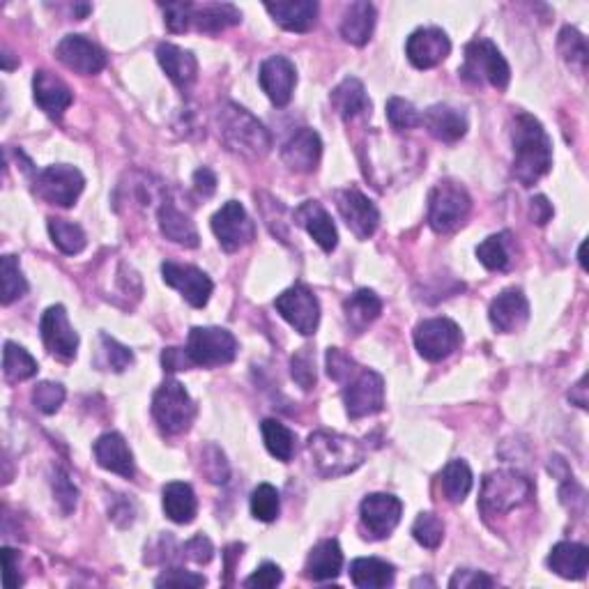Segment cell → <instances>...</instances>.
<instances>
[{"label": "cell", "mask_w": 589, "mask_h": 589, "mask_svg": "<svg viewBox=\"0 0 589 589\" xmlns=\"http://www.w3.org/2000/svg\"><path fill=\"white\" fill-rule=\"evenodd\" d=\"M514 141V178L523 187H532L553 166V143L541 122L530 113H516L511 125Z\"/></svg>", "instance_id": "cell-1"}, {"label": "cell", "mask_w": 589, "mask_h": 589, "mask_svg": "<svg viewBox=\"0 0 589 589\" xmlns=\"http://www.w3.org/2000/svg\"><path fill=\"white\" fill-rule=\"evenodd\" d=\"M219 136L235 155L260 159L272 148V136L263 122H258L247 109L237 104H224L219 111Z\"/></svg>", "instance_id": "cell-2"}, {"label": "cell", "mask_w": 589, "mask_h": 589, "mask_svg": "<svg viewBox=\"0 0 589 589\" xmlns=\"http://www.w3.org/2000/svg\"><path fill=\"white\" fill-rule=\"evenodd\" d=\"M309 454L313 468L325 479H336L355 472L366 458L364 447L357 440L330 431H316L311 435Z\"/></svg>", "instance_id": "cell-3"}, {"label": "cell", "mask_w": 589, "mask_h": 589, "mask_svg": "<svg viewBox=\"0 0 589 589\" xmlns=\"http://www.w3.org/2000/svg\"><path fill=\"white\" fill-rule=\"evenodd\" d=\"M534 497V484L518 470L491 472L481 484L479 509L484 516H504Z\"/></svg>", "instance_id": "cell-4"}, {"label": "cell", "mask_w": 589, "mask_h": 589, "mask_svg": "<svg viewBox=\"0 0 589 589\" xmlns=\"http://www.w3.org/2000/svg\"><path fill=\"white\" fill-rule=\"evenodd\" d=\"M458 74L472 86L488 83L495 90H507L511 81L509 63L491 40H474L465 47V60Z\"/></svg>", "instance_id": "cell-5"}, {"label": "cell", "mask_w": 589, "mask_h": 589, "mask_svg": "<svg viewBox=\"0 0 589 589\" xmlns=\"http://www.w3.org/2000/svg\"><path fill=\"white\" fill-rule=\"evenodd\" d=\"M152 417L168 435L187 433L196 419V403L182 382L166 380L152 396Z\"/></svg>", "instance_id": "cell-6"}, {"label": "cell", "mask_w": 589, "mask_h": 589, "mask_svg": "<svg viewBox=\"0 0 589 589\" xmlns=\"http://www.w3.org/2000/svg\"><path fill=\"white\" fill-rule=\"evenodd\" d=\"M472 210V198L458 182L445 180L428 194V224L435 233H454Z\"/></svg>", "instance_id": "cell-7"}, {"label": "cell", "mask_w": 589, "mask_h": 589, "mask_svg": "<svg viewBox=\"0 0 589 589\" xmlns=\"http://www.w3.org/2000/svg\"><path fill=\"white\" fill-rule=\"evenodd\" d=\"M187 353L194 366L214 369V366L231 364L237 357V339L221 327H194L189 332Z\"/></svg>", "instance_id": "cell-8"}, {"label": "cell", "mask_w": 589, "mask_h": 589, "mask_svg": "<svg viewBox=\"0 0 589 589\" xmlns=\"http://www.w3.org/2000/svg\"><path fill=\"white\" fill-rule=\"evenodd\" d=\"M343 403L350 419H364L378 415L385 408V380L380 373L359 369L346 380L343 387Z\"/></svg>", "instance_id": "cell-9"}, {"label": "cell", "mask_w": 589, "mask_h": 589, "mask_svg": "<svg viewBox=\"0 0 589 589\" xmlns=\"http://www.w3.org/2000/svg\"><path fill=\"white\" fill-rule=\"evenodd\" d=\"M83 187H86V180H83L79 168L67 164L47 166L44 171L37 173L33 180L35 194L40 196L42 201L60 205V208H72V205L79 201Z\"/></svg>", "instance_id": "cell-10"}, {"label": "cell", "mask_w": 589, "mask_h": 589, "mask_svg": "<svg viewBox=\"0 0 589 589\" xmlns=\"http://www.w3.org/2000/svg\"><path fill=\"white\" fill-rule=\"evenodd\" d=\"M212 233L217 235L221 249L233 254L256 240V224L242 203L228 201L212 217Z\"/></svg>", "instance_id": "cell-11"}, {"label": "cell", "mask_w": 589, "mask_h": 589, "mask_svg": "<svg viewBox=\"0 0 589 589\" xmlns=\"http://www.w3.org/2000/svg\"><path fill=\"white\" fill-rule=\"evenodd\" d=\"M274 307L281 313V318L293 325L300 334H316L320 325V304L311 288L297 283V286L283 290L277 302H274Z\"/></svg>", "instance_id": "cell-12"}, {"label": "cell", "mask_w": 589, "mask_h": 589, "mask_svg": "<svg viewBox=\"0 0 589 589\" xmlns=\"http://www.w3.org/2000/svg\"><path fill=\"white\" fill-rule=\"evenodd\" d=\"M461 327L449 318L424 320L415 330V346L428 362H442L461 346Z\"/></svg>", "instance_id": "cell-13"}, {"label": "cell", "mask_w": 589, "mask_h": 589, "mask_svg": "<svg viewBox=\"0 0 589 589\" xmlns=\"http://www.w3.org/2000/svg\"><path fill=\"white\" fill-rule=\"evenodd\" d=\"M403 514V502L399 497L389 493H373L366 495L359 507V516H362L364 530L369 532L366 537L371 539H385L396 530V525L401 523Z\"/></svg>", "instance_id": "cell-14"}, {"label": "cell", "mask_w": 589, "mask_h": 589, "mask_svg": "<svg viewBox=\"0 0 589 589\" xmlns=\"http://www.w3.org/2000/svg\"><path fill=\"white\" fill-rule=\"evenodd\" d=\"M40 332L44 346H47L53 357L63 359V362H70V359L76 357V350H79V334H76V330L70 325L65 307L56 304V307H49L44 311Z\"/></svg>", "instance_id": "cell-15"}, {"label": "cell", "mask_w": 589, "mask_h": 589, "mask_svg": "<svg viewBox=\"0 0 589 589\" xmlns=\"http://www.w3.org/2000/svg\"><path fill=\"white\" fill-rule=\"evenodd\" d=\"M336 208L346 221L350 231H353L359 240H369V237L378 231L380 224V212L373 201H369L362 191L357 189H341L336 191Z\"/></svg>", "instance_id": "cell-16"}, {"label": "cell", "mask_w": 589, "mask_h": 589, "mask_svg": "<svg viewBox=\"0 0 589 589\" xmlns=\"http://www.w3.org/2000/svg\"><path fill=\"white\" fill-rule=\"evenodd\" d=\"M162 277L168 286L178 290L194 309H203L210 302L212 295V279L203 270L194 265H180V263H164Z\"/></svg>", "instance_id": "cell-17"}, {"label": "cell", "mask_w": 589, "mask_h": 589, "mask_svg": "<svg viewBox=\"0 0 589 589\" xmlns=\"http://www.w3.org/2000/svg\"><path fill=\"white\" fill-rule=\"evenodd\" d=\"M56 56L67 70L83 76L99 74L106 67V53L83 35H67L58 44Z\"/></svg>", "instance_id": "cell-18"}, {"label": "cell", "mask_w": 589, "mask_h": 589, "mask_svg": "<svg viewBox=\"0 0 589 589\" xmlns=\"http://www.w3.org/2000/svg\"><path fill=\"white\" fill-rule=\"evenodd\" d=\"M405 53H408V60L417 70H431V67H438L449 56L451 42L445 30L419 28L408 37Z\"/></svg>", "instance_id": "cell-19"}, {"label": "cell", "mask_w": 589, "mask_h": 589, "mask_svg": "<svg viewBox=\"0 0 589 589\" xmlns=\"http://www.w3.org/2000/svg\"><path fill=\"white\" fill-rule=\"evenodd\" d=\"M260 88L274 106H286L297 86V70L286 56H272L260 65Z\"/></svg>", "instance_id": "cell-20"}, {"label": "cell", "mask_w": 589, "mask_h": 589, "mask_svg": "<svg viewBox=\"0 0 589 589\" xmlns=\"http://www.w3.org/2000/svg\"><path fill=\"white\" fill-rule=\"evenodd\" d=\"M320 155H323V141H320L318 132H313L309 127L297 129L281 148L283 164L295 173L316 171L320 164Z\"/></svg>", "instance_id": "cell-21"}, {"label": "cell", "mask_w": 589, "mask_h": 589, "mask_svg": "<svg viewBox=\"0 0 589 589\" xmlns=\"http://www.w3.org/2000/svg\"><path fill=\"white\" fill-rule=\"evenodd\" d=\"M488 318H491V325L497 332L511 334L530 320V302H527L523 290L509 288L495 297Z\"/></svg>", "instance_id": "cell-22"}, {"label": "cell", "mask_w": 589, "mask_h": 589, "mask_svg": "<svg viewBox=\"0 0 589 589\" xmlns=\"http://www.w3.org/2000/svg\"><path fill=\"white\" fill-rule=\"evenodd\" d=\"M295 224L302 226L307 231L316 244L327 254H332L339 244V233H336V226L323 205L318 201H304L300 208L295 210Z\"/></svg>", "instance_id": "cell-23"}, {"label": "cell", "mask_w": 589, "mask_h": 589, "mask_svg": "<svg viewBox=\"0 0 589 589\" xmlns=\"http://www.w3.org/2000/svg\"><path fill=\"white\" fill-rule=\"evenodd\" d=\"M33 93H35L37 106H40V109L47 113L49 118H60L74 102L70 86H67L63 79H58L56 74H51L47 70L35 72Z\"/></svg>", "instance_id": "cell-24"}, {"label": "cell", "mask_w": 589, "mask_h": 589, "mask_svg": "<svg viewBox=\"0 0 589 589\" xmlns=\"http://www.w3.org/2000/svg\"><path fill=\"white\" fill-rule=\"evenodd\" d=\"M157 60L162 65L168 79L178 86L182 93L194 86L198 79V60L191 51H185L175 44H159L157 47Z\"/></svg>", "instance_id": "cell-25"}, {"label": "cell", "mask_w": 589, "mask_h": 589, "mask_svg": "<svg viewBox=\"0 0 589 589\" xmlns=\"http://www.w3.org/2000/svg\"><path fill=\"white\" fill-rule=\"evenodd\" d=\"M422 125L428 129V134H431L433 139L445 143L463 139L465 132H468V118H465V113L449 104H435L428 111H424Z\"/></svg>", "instance_id": "cell-26"}, {"label": "cell", "mask_w": 589, "mask_h": 589, "mask_svg": "<svg viewBox=\"0 0 589 589\" xmlns=\"http://www.w3.org/2000/svg\"><path fill=\"white\" fill-rule=\"evenodd\" d=\"M95 458L99 463V468L116 472L120 477L132 479L134 477V456L129 451L125 438L120 433H104L102 438L95 442Z\"/></svg>", "instance_id": "cell-27"}, {"label": "cell", "mask_w": 589, "mask_h": 589, "mask_svg": "<svg viewBox=\"0 0 589 589\" xmlns=\"http://www.w3.org/2000/svg\"><path fill=\"white\" fill-rule=\"evenodd\" d=\"M265 10L283 30L290 33H307L316 26L318 3L313 0H295V3H265Z\"/></svg>", "instance_id": "cell-28"}, {"label": "cell", "mask_w": 589, "mask_h": 589, "mask_svg": "<svg viewBox=\"0 0 589 589\" xmlns=\"http://www.w3.org/2000/svg\"><path fill=\"white\" fill-rule=\"evenodd\" d=\"M242 21V12L233 3H205L194 5L191 10V28L198 33L217 35L221 30L237 26Z\"/></svg>", "instance_id": "cell-29"}, {"label": "cell", "mask_w": 589, "mask_h": 589, "mask_svg": "<svg viewBox=\"0 0 589 589\" xmlns=\"http://www.w3.org/2000/svg\"><path fill=\"white\" fill-rule=\"evenodd\" d=\"M343 566V553L339 541L327 539L320 541L316 548L311 550L304 564V576L316 583H325V580H334L341 573Z\"/></svg>", "instance_id": "cell-30"}, {"label": "cell", "mask_w": 589, "mask_h": 589, "mask_svg": "<svg viewBox=\"0 0 589 589\" xmlns=\"http://www.w3.org/2000/svg\"><path fill=\"white\" fill-rule=\"evenodd\" d=\"M587 548L583 543L562 541L550 550L548 566L566 580H583L587 576Z\"/></svg>", "instance_id": "cell-31"}, {"label": "cell", "mask_w": 589, "mask_h": 589, "mask_svg": "<svg viewBox=\"0 0 589 589\" xmlns=\"http://www.w3.org/2000/svg\"><path fill=\"white\" fill-rule=\"evenodd\" d=\"M373 28H376V7L366 0L353 3L343 14L341 21V35L343 40L355 44V47H364L369 44Z\"/></svg>", "instance_id": "cell-32"}, {"label": "cell", "mask_w": 589, "mask_h": 589, "mask_svg": "<svg viewBox=\"0 0 589 589\" xmlns=\"http://www.w3.org/2000/svg\"><path fill=\"white\" fill-rule=\"evenodd\" d=\"M157 219H159V228H162V233L166 240H171L175 244H182V247H189L194 249L198 247V231H196V224L191 221L185 212H180L175 208L173 203L164 201L162 208L157 212Z\"/></svg>", "instance_id": "cell-33"}, {"label": "cell", "mask_w": 589, "mask_h": 589, "mask_svg": "<svg viewBox=\"0 0 589 589\" xmlns=\"http://www.w3.org/2000/svg\"><path fill=\"white\" fill-rule=\"evenodd\" d=\"M162 504H164L166 516L171 518L173 523L187 525L196 518V511H198L196 493L194 488L185 484V481H173V484L164 486Z\"/></svg>", "instance_id": "cell-34"}, {"label": "cell", "mask_w": 589, "mask_h": 589, "mask_svg": "<svg viewBox=\"0 0 589 589\" xmlns=\"http://www.w3.org/2000/svg\"><path fill=\"white\" fill-rule=\"evenodd\" d=\"M330 102L343 120H353L357 116H366L371 113V99L366 95L362 81L346 79L334 88Z\"/></svg>", "instance_id": "cell-35"}, {"label": "cell", "mask_w": 589, "mask_h": 589, "mask_svg": "<svg viewBox=\"0 0 589 589\" xmlns=\"http://www.w3.org/2000/svg\"><path fill=\"white\" fill-rule=\"evenodd\" d=\"M343 313H346L348 327L355 334L364 332L373 320H376L382 313V300L373 293V290H357L343 302Z\"/></svg>", "instance_id": "cell-36"}, {"label": "cell", "mask_w": 589, "mask_h": 589, "mask_svg": "<svg viewBox=\"0 0 589 589\" xmlns=\"http://www.w3.org/2000/svg\"><path fill=\"white\" fill-rule=\"evenodd\" d=\"M396 569L378 557H359L350 564V580L362 589H382L394 585Z\"/></svg>", "instance_id": "cell-37"}, {"label": "cell", "mask_w": 589, "mask_h": 589, "mask_svg": "<svg viewBox=\"0 0 589 589\" xmlns=\"http://www.w3.org/2000/svg\"><path fill=\"white\" fill-rule=\"evenodd\" d=\"M479 263L491 272H502L511 265V233H497L486 237L477 247Z\"/></svg>", "instance_id": "cell-38"}, {"label": "cell", "mask_w": 589, "mask_h": 589, "mask_svg": "<svg viewBox=\"0 0 589 589\" xmlns=\"http://www.w3.org/2000/svg\"><path fill=\"white\" fill-rule=\"evenodd\" d=\"M442 493L449 502H463L472 491V470L465 461H451L440 474Z\"/></svg>", "instance_id": "cell-39"}, {"label": "cell", "mask_w": 589, "mask_h": 589, "mask_svg": "<svg viewBox=\"0 0 589 589\" xmlns=\"http://www.w3.org/2000/svg\"><path fill=\"white\" fill-rule=\"evenodd\" d=\"M263 440L270 454L277 461L288 463L295 456V433L288 426H283L277 419H265L263 422Z\"/></svg>", "instance_id": "cell-40"}, {"label": "cell", "mask_w": 589, "mask_h": 589, "mask_svg": "<svg viewBox=\"0 0 589 589\" xmlns=\"http://www.w3.org/2000/svg\"><path fill=\"white\" fill-rule=\"evenodd\" d=\"M3 373L10 382H24L37 373V362L26 348L7 341L3 350Z\"/></svg>", "instance_id": "cell-41"}, {"label": "cell", "mask_w": 589, "mask_h": 589, "mask_svg": "<svg viewBox=\"0 0 589 589\" xmlns=\"http://www.w3.org/2000/svg\"><path fill=\"white\" fill-rule=\"evenodd\" d=\"M49 235L56 247L67 256H76L86 249V233L79 224L67 219H49Z\"/></svg>", "instance_id": "cell-42"}, {"label": "cell", "mask_w": 589, "mask_h": 589, "mask_svg": "<svg viewBox=\"0 0 589 589\" xmlns=\"http://www.w3.org/2000/svg\"><path fill=\"white\" fill-rule=\"evenodd\" d=\"M0 281H3V304H12L28 293V281L21 272L17 256L0 258Z\"/></svg>", "instance_id": "cell-43"}, {"label": "cell", "mask_w": 589, "mask_h": 589, "mask_svg": "<svg viewBox=\"0 0 589 589\" xmlns=\"http://www.w3.org/2000/svg\"><path fill=\"white\" fill-rule=\"evenodd\" d=\"M99 366H104L106 371L122 373L134 364V353L127 346H122L116 339H111L109 334L99 336Z\"/></svg>", "instance_id": "cell-44"}, {"label": "cell", "mask_w": 589, "mask_h": 589, "mask_svg": "<svg viewBox=\"0 0 589 589\" xmlns=\"http://www.w3.org/2000/svg\"><path fill=\"white\" fill-rule=\"evenodd\" d=\"M281 509V497L279 491L270 484H260L254 493H251V516L260 523H272L279 516Z\"/></svg>", "instance_id": "cell-45"}, {"label": "cell", "mask_w": 589, "mask_h": 589, "mask_svg": "<svg viewBox=\"0 0 589 589\" xmlns=\"http://www.w3.org/2000/svg\"><path fill=\"white\" fill-rule=\"evenodd\" d=\"M557 47H560V53L566 63H569L571 67H580V70H585L587 67V40L580 30H576L573 26L562 28Z\"/></svg>", "instance_id": "cell-46"}, {"label": "cell", "mask_w": 589, "mask_h": 589, "mask_svg": "<svg viewBox=\"0 0 589 589\" xmlns=\"http://www.w3.org/2000/svg\"><path fill=\"white\" fill-rule=\"evenodd\" d=\"M412 537L428 550H435L445 539V525L435 514H419L415 525H412Z\"/></svg>", "instance_id": "cell-47"}, {"label": "cell", "mask_w": 589, "mask_h": 589, "mask_svg": "<svg viewBox=\"0 0 589 589\" xmlns=\"http://www.w3.org/2000/svg\"><path fill=\"white\" fill-rule=\"evenodd\" d=\"M387 120H389V125H392L394 129H399V132L422 125V116H419V111L408 102V99H403V97L389 99Z\"/></svg>", "instance_id": "cell-48"}, {"label": "cell", "mask_w": 589, "mask_h": 589, "mask_svg": "<svg viewBox=\"0 0 589 589\" xmlns=\"http://www.w3.org/2000/svg\"><path fill=\"white\" fill-rule=\"evenodd\" d=\"M33 403L42 415H56L65 403V387L60 382H40L33 389Z\"/></svg>", "instance_id": "cell-49"}, {"label": "cell", "mask_w": 589, "mask_h": 589, "mask_svg": "<svg viewBox=\"0 0 589 589\" xmlns=\"http://www.w3.org/2000/svg\"><path fill=\"white\" fill-rule=\"evenodd\" d=\"M290 373H293V380L302 389H313L316 385V357H313L311 348L297 350L290 359Z\"/></svg>", "instance_id": "cell-50"}, {"label": "cell", "mask_w": 589, "mask_h": 589, "mask_svg": "<svg viewBox=\"0 0 589 589\" xmlns=\"http://www.w3.org/2000/svg\"><path fill=\"white\" fill-rule=\"evenodd\" d=\"M201 470L205 477H208L212 484H226L228 481V463L224 451L219 447H205L203 458H201Z\"/></svg>", "instance_id": "cell-51"}, {"label": "cell", "mask_w": 589, "mask_h": 589, "mask_svg": "<svg viewBox=\"0 0 589 589\" xmlns=\"http://www.w3.org/2000/svg\"><path fill=\"white\" fill-rule=\"evenodd\" d=\"M357 371V364L353 357H348L339 348L327 350V373L336 382H346Z\"/></svg>", "instance_id": "cell-52"}, {"label": "cell", "mask_w": 589, "mask_h": 589, "mask_svg": "<svg viewBox=\"0 0 589 589\" xmlns=\"http://www.w3.org/2000/svg\"><path fill=\"white\" fill-rule=\"evenodd\" d=\"M164 14H166V28L171 33H187L191 28V10H194V3H166Z\"/></svg>", "instance_id": "cell-53"}, {"label": "cell", "mask_w": 589, "mask_h": 589, "mask_svg": "<svg viewBox=\"0 0 589 589\" xmlns=\"http://www.w3.org/2000/svg\"><path fill=\"white\" fill-rule=\"evenodd\" d=\"M283 580V573L277 564L272 562H265L263 566H258V569L251 573V576L244 580V587H258V589H272L281 585Z\"/></svg>", "instance_id": "cell-54"}, {"label": "cell", "mask_w": 589, "mask_h": 589, "mask_svg": "<svg viewBox=\"0 0 589 589\" xmlns=\"http://www.w3.org/2000/svg\"><path fill=\"white\" fill-rule=\"evenodd\" d=\"M157 587H203L205 578L185 569H168L155 580Z\"/></svg>", "instance_id": "cell-55"}, {"label": "cell", "mask_w": 589, "mask_h": 589, "mask_svg": "<svg viewBox=\"0 0 589 589\" xmlns=\"http://www.w3.org/2000/svg\"><path fill=\"white\" fill-rule=\"evenodd\" d=\"M53 493H56V500L60 507H63L65 514H70V511L76 507V497H79V491H76V486L70 481L65 472H56V477H53Z\"/></svg>", "instance_id": "cell-56"}, {"label": "cell", "mask_w": 589, "mask_h": 589, "mask_svg": "<svg viewBox=\"0 0 589 589\" xmlns=\"http://www.w3.org/2000/svg\"><path fill=\"white\" fill-rule=\"evenodd\" d=\"M495 580L481 571H470V569H458L454 578L449 580L451 589H470V587H493Z\"/></svg>", "instance_id": "cell-57"}, {"label": "cell", "mask_w": 589, "mask_h": 589, "mask_svg": "<svg viewBox=\"0 0 589 589\" xmlns=\"http://www.w3.org/2000/svg\"><path fill=\"white\" fill-rule=\"evenodd\" d=\"M185 553L189 560H194L196 564H208L214 555V546L205 534H196L194 539H189L185 543Z\"/></svg>", "instance_id": "cell-58"}, {"label": "cell", "mask_w": 589, "mask_h": 589, "mask_svg": "<svg viewBox=\"0 0 589 589\" xmlns=\"http://www.w3.org/2000/svg\"><path fill=\"white\" fill-rule=\"evenodd\" d=\"M162 366H164V371L175 373V371H189L191 366H194V362H191L187 350L166 348L162 353Z\"/></svg>", "instance_id": "cell-59"}, {"label": "cell", "mask_w": 589, "mask_h": 589, "mask_svg": "<svg viewBox=\"0 0 589 589\" xmlns=\"http://www.w3.org/2000/svg\"><path fill=\"white\" fill-rule=\"evenodd\" d=\"M194 187L203 198L212 196L214 191H217V175H214L210 168H198L194 173Z\"/></svg>", "instance_id": "cell-60"}, {"label": "cell", "mask_w": 589, "mask_h": 589, "mask_svg": "<svg viewBox=\"0 0 589 589\" xmlns=\"http://www.w3.org/2000/svg\"><path fill=\"white\" fill-rule=\"evenodd\" d=\"M530 214L539 226H546L553 219V205L548 203L546 196H534L530 201Z\"/></svg>", "instance_id": "cell-61"}, {"label": "cell", "mask_w": 589, "mask_h": 589, "mask_svg": "<svg viewBox=\"0 0 589 589\" xmlns=\"http://www.w3.org/2000/svg\"><path fill=\"white\" fill-rule=\"evenodd\" d=\"M14 557H17V553H14L12 548H3V560H5V585L14 589L21 585V578L14 576L17 573V569H14Z\"/></svg>", "instance_id": "cell-62"}, {"label": "cell", "mask_w": 589, "mask_h": 589, "mask_svg": "<svg viewBox=\"0 0 589 589\" xmlns=\"http://www.w3.org/2000/svg\"><path fill=\"white\" fill-rule=\"evenodd\" d=\"M569 401L573 403V405H578V408H583V410H587V376H583L580 378V382L576 387H571V392H569Z\"/></svg>", "instance_id": "cell-63"}]
</instances>
